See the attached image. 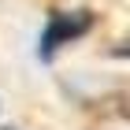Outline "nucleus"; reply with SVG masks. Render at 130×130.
Wrapping results in <instances>:
<instances>
[{
	"label": "nucleus",
	"mask_w": 130,
	"mask_h": 130,
	"mask_svg": "<svg viewBox=\"0 0 130 130\" xmlns=\"http://www.w3.org/2000/svg\"><path fill=\"white\" fill-rule=\"evenodd\" d=\"M89 26H93L89 11H60V15H52V22L41 34V60H52L60 48H67L71 41H78Z\"/></svg>",
	"instance_id": "nucleus-1"
}]
</instances>
